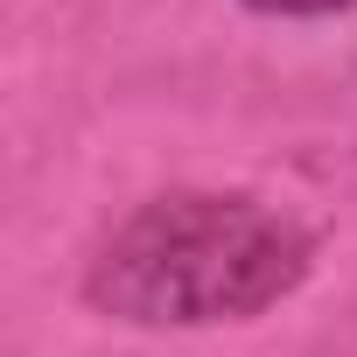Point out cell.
<instances>
[{
    "label": "cell",
    "mask_w": 357,
    "mask_h": 357,
    "mask_svg": "<svg viewBox=\"0 0 357 357\" xmlns=\"http://www.w3.org/2000/svg\"><path fill=\"white\" fill-rule=\"evenodd\" d=\"M259 15H350L357 0H245Z\"/></svg>",
    "instance_id": "obj_2"
},
{
    "label": "cell",
    "mask_w": 357,
    "mask_h": 357,
    "mask_svg": "<svg viewBox=\"0 0 357 357\" xmlns=\"http://www.w3.org/2000/svg\"><path fill=\"white\" fill-rule=\"evenodd\" d=\"M315 245L294 218L266 211L259 197L183 190L140 204L91 259V301L119 322L190 329V322H238L273 308L301 287Z\"/></svg>",
    "instance_id": "obj_1"
}]
</instances>
